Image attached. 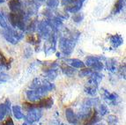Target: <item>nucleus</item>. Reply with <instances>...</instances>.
<instances>
[{
    "label": "nucleus",
    "mask_w": 126,
    "mask_h": 125,
    "mask_svg": "<svg viewBox=\"0 0 126 125\" xmlns=\"http://www.w3.org/2000/svg\"><path fill=\"white\" fill-rule=\"evenodd\" d=\"M42 113L39 109H33L31 110H28L27 116H26V123L28 124H32L34 122H37L40 120V118L42 117Z\"/></svg>",
    "instance_id": "nucleus-1"
},
{
    "label": "nucleus",
    "mask_w": 126,
    "mask_h": 125,
    "mask_svg": "<svg viewBox=\"0 0 126 125\" xmlns=\"http://www.w3.org/2000/svg\"><path fill=\"white\" fill-rule=\"evenodd\" d=\"M65 116L67 121L72 124H77L78 123V117L76 116L73 110L72 109H67L65 110Z\"/></svg>",
    "instance_id": "nucleus-6"
},
{
    "label": "nucleus",
    "mask_w": 126,
    "mask_h": 125,
    "mask_svg": "<svg viewBox=\"0 0 126 125\" xmlns=\"http://www.w3.org/2000/svg\"><path fill=\"white\" fill-rule=\"evenodd\" d=\"M61 69H62V71H63V72L67 76H72V75H74L76 72V71L73 69V67H71L67 64H62Z\"/></svg>",
    "instance_id": "nucleus-10"
},
{
    "label": "nucleus",
    "mask_w": 126,
    "mask_h": 125,
    "mask_svg": "<svg viewBox=\"0 0 126 125\" xmlns=\"http://www.w3.org/2000/svg\"><path fill=\"white\" fill-rule=\"evenodd\" d=\"M93 72H94V71H93L91 69H84V70H82V71L79 72V76H81V77L91 76L93 74Z\"/></svg>",
    "instance_id": "nucleus-17"
},
{
    "label": "nucleus",
    "mask_w": 126,
    "mask_h": 125,
    "mask_svg": "<svg viewBox=\"0 0 126 125\" xmlns=\"http://www.w3.org/2000/svg\"><path fill=\"white\" fill-rule=\"evenodd\" d=\"M86 92L87 93V94H91V95H94L95 94H96V86H93V85H91V84H87V86H86Z\"/></svg>",
    "instance_id": "nucleus-13"
},
{
    "label": "nucleus",
    "mask_w": 126,
    "mask_h": 125,
    "mask_svg": "<svg viewBox=\"0 0 126 125\" xmlns=\"http://www.w3.org/2000/svg\"><path fill=\"white\" fill-rule=\"evenodd\" d=\"M100 113H101V115H106L108 113V108L106 105L104 104H101V106H100Z\"/></svg>",
    "instance_id": "nucleus-21"
},
{
    "label": "nucleus",
    "mask_w": 126,
    "mask_h": 125,
    "mask_svg": "<svg viewBox=\"0 0 126 125\" xmlns=\"http://www.w3.org/2000/svg\"><path fill=\"white\" fill-rule=\"evenodd\" d=\"M13 113L14 115L15 118H17L18 120H20L24 117L23 113L21 111V109L19 106H13Z\"/></svg>",
    "instance_id": "nucleus-12"
},
{
    "label": "nucleus",
    "mask_w": 126,
    "mask_h": 125,
    "mask_svg": "<svg viewBox=\"0 0 126 125\" xmlns=\"http://www.w3.org/2000/svg\"><path fill=\"white\" fill-rule=\"evenodd\" d=\"M36 105L37 109H49L51 108L53 105V99L51 97H48V98H43L42 100H40V101L38 102Z\"/></svg>",
    "instance_id": "nucleus-4"
},
{
    "label": "nucleus",
    "mask_w": 126,
    "mask_h": 125,
    "mask_svg": "<svg viewBox=\"0 0 126 125\" xmlns=\"http://www.w3.org/2000/svg\"><path fill=\"white\" fill-rule=\"evenodd\" d=\"M7 111H8V109H7L5 104H0V121H2L4 118Z\"/></svg>",
    "instance_id": "nucleus-14"
},
{
    "label": "nucleus",
    "mask_w": 126,
    "mask_h": 125,
    "mask_svg": "<svg viewBox=\"0 0 126 125\" xmlns=\"http://www.w3.org/2000/svg\"><path fill=\"white\" fill-rule=\"evenodd\" d=\"M0 25L2 26L4 28H5V29H7V28H8V27H7L6 20H5V19L4 18V16L1 14V13H0Z\"/></svg>",
    "instance_id": "nucleus-19"
},
{
    "label": "nucleus",
    "mask_w": 126,
    "mask_h": 125,
    "mask_svg": "<svg viewBox=\"0 0 126 125\" xmlns=\"http://www.w3.org/2000/svg\"><path fill=\"white\" fill-rule=\"evenodd\" d=\"M86 64L89 68H91L93 70H95V71H101L103 68L102 63L100 62L99 59L96 58V57H94V56H89V57L86 58Z\"/></svg>",
    "instance_id": "nucleus-3"
},
{
    "label": "nucleus",
    "mask_w": 126,
    "mask_h": 125,
    "mask_svg": "<svg viewBox=\"0 0 126 125\" xmlns=\"http://www.w3.org/2000/svg\"><path fill=\"white\" fill-rule=\"evenodd\" d=\"M97 125H104V124H97Z\"/></svg>",
    "instance_id": "nucleus-26"
},
{
    "label": "nucleus",
    "mask_w": 126,
    "mask_h": 125,
    "mask_svg": "<svg viewBox=\"0 0 126 125\" xmlns=\"http://www.w3.org/2000/svg\"><path fill=\"white\" fill-rule=\"evenodd\" d=\"M75 0H62V4L63 5H67V4H70L73 3Z\"/></svg>",
    "instance_id": "nucleus-23"
},
{
    "label": "nucleus",
    "mask_w": 126,
    "mask_h": 125,
    "mask_svg": "<svg viewBox=\"0 0 126 125\" xmlns=\"http://www.w3.org/2000/svg\"><path fill=\"white\" fill-rule=\"evenodd\" d=\"M99 119H98V112L95 109L93 110L91 114H89V116L86 117V122L85 125H94L97 123Z\"/></svg>",
    "instance_id": "nucleus-5"
},
{
    "label": "nucleus",
    "mask_w": 126,
    "mask_h": 125,
    "mask_svg": "<svg viewBox=\"0 0 126 125\" xmlns=\"http://www.w3.org/2000/svg\"><path fill=\"white\" fill-rule=\"evenodd\" d=\"M9 8L12 12H19L22 11V4L19 0H10L8 3Z\"/></svg>",
    "instance_id": "nucleus-8"
},
{
    "label": "nucleus",
    "mask_w": 126,
    "mask_h": 125,
    "mask_svg": "<svg viewBox=\"0 0 126 125\" xmlns=\"http://www.w3.org/2000/svg\"><path fill=\"white\" fill-rule=\"evenodd\" d=\"M4 0H0V4H1V3H4Z\"/></svg>",
    "instance_id": "nucleus-24"
},
{
    "label": "nucleus",
    "mask_w": 126,
    "mask_h": 125,
    "mask_svg": "<svg viewBox=\"0 0 126 125\" xmlns=\"http://www.w3.org/2000/svg\"><path fill=\"white\" fill-rule=\"evenodd\" d=\"M59 47L64 54H71L73 49V42L66 38H62L59 42Z\"/></svg>",
    "instance_id": "nucleus-2"
},
{
    "label": "nucleus",
    "mask_w": 126,
    "mask_h": 125,
    "mask_svg": "<svg viewBox=\"0 0 126 125\" xmlns=\"http://www.w3.org/2000/svg\"><path fill=\"white\" fill-rule=\"evenodd\" d=\"M109 41H110V43L112 44V46L114 48H117L124 43V39L120 34H115V35L110 36Z\"/></svg>",
    "instance_id": "nucleus-7"
},
{
    "label": "nucleus",
    "mask_w": 126,
    "mask_h": 125,
    "mask_svg": "<svg viewBox=\"0 0 126 125\" xmlns=\"http://www.w3.org/2000/svg\"><path fill=\"white\" fill-rule=\"evenodd\" d=\"M1 125H14V123H13V119L11 118V117H8L5 121H4L1 123Z\"/></svg>",
    "instance_id": "nucleus-22"
},
{
    "label": "nucleus",
    "mask_w": 126,
    "mask_h": 125,
    "mask_svg": "<svg viewBox=\"0 0 126 125\" xmlns=\"http://www.w3.org/2000/svg\"><path fill=\"white\" fill-rule=\"evenodd\" d=\"M0 65H4V66H6L7 68L9 67V62L7 61V59L4 57V54H3L1 51H0Z\"/></svg>",
    "instance_id": "nucleus-15"
},
{
    "label": "nucleus",
    "mask_w": 126,
    "mask_h": 125,
    "mask_svg": "<svg viewBox=\"0 0 126 125\" xmlns=\"http://www.w3.org/2000/svg\"><path fill=\"white\" fill-rule=\"evenodd\" d=\"M83 19V15H81L80 13H75V14L72 16V19H73L75 22H79Z\"/></svg>",
    "instance_id": "nucleus-20"
},
{
    "label": "nucleus",
    "mask_w": 126,
    "mask_h": 125,
    "mask_svg": "<svg viewBox=\"0 0 126 125\" xmlns=\"http://www.w3.org/2000/svg\"><path fill=\"white\" fill-rule=\"evenodd\" d=\"M108 123L109 125H116L117 123V117L115 115H109L108 118Z\"/></svg>",
    "instance_id": "nucleus-18"
},
{
    "label": "nucleus",
    "mask_w": 126,
    "mask_h": 125,
    "mask_svg": "<svg viewBox=\"0 0 126 125\" xmlns=\"http://www.w3.org/2000/svg\"><path fill=\"white\" fill-rule=\"evenodd\" d=\"M38 1H43V0H38Z\"/></svg>",
    "instance_id": "nucleus-25"
},
{
    "label": "nucleus",
    "mask_w": 126,
    "mask_h": 125,
    "mask_svg": "<svg viewBox=\"0 0 126 125\" xmlns=\"http://www.w3.org/2000/svg\"><path fill=\"white\" fill-rule=\"evenodd\" d=\"M58 0H47V5L50 8H56L58 5Z\"/></svg>",
    "instance_id": "nucleus-16"
},
{
    "label": "nucleus",
    "mask_w": 126,
    "mask_h": 125,
    "mask_svg": "<svg viewBox=\"0 0 126 125\" xmlns=\"http://www.w3.org/2000/svg\"><path fill=\"white\" fill-rule=\"evenodd\" d=\"M124 4H125V0H117L116 2L115 6H114V10H113L114 14H116V13H118L119 12H121L123 7L124 6Z\"/></svg>",
    "instance_id": "nucleus-11"
},
{
    "label": "nucleus",
    "mask_w": 126,
    "mask_h": 125,
    "mask_svg": "<svg viewBox=\"0 0 126 125\" xmlns=\"http://www.w3.org/2000/svg\"><path fill=\"white\" fill-rule=\"evenodd\" d=\"M66 62L69 63L70 65L73 68H84L85 63L82 61L79 60V59H66Z\"/></svg>",
    "instance_id": "nucleus-9"
}]
</instances>
